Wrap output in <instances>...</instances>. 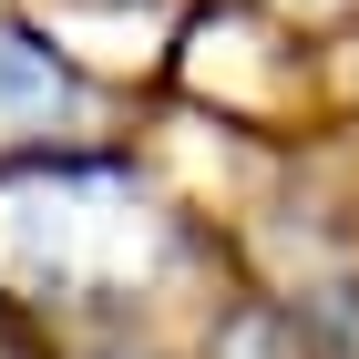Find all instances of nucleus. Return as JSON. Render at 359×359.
<instances>
[{"instance_id": "nucleus-1", "label": "nucleus", "mask_w": 359, "mask_h": 359, "mask_svg": "<svg viewBox=\"0 0 359 359\" xmlns=\"http://www.w3.org/2000/svg\"><path fill=\"white\" fill-rule=\"evenodd\" d=\"M62 113H83V83H72L41 41H11V31H0V134H11V123H62Z\"/></svg>"}]
</instances>
